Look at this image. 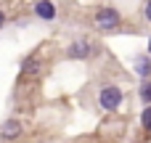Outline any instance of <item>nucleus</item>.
I'll return each instance as SVG.
<instances>
[{
    "mask_svg": "<svg viewBox=\"0 0 151 143\" xmlns=\"http://www.w3.org/2000/svg\"><path fill=\"white\" fill-rule=\"evenodd\" d=\"M98 101H101V106H104L106 111H114V109H119V103H122V90L114 88V85H109V88L101 90Z\"/></svg>",
    "mask_w": 151,
    "mask_h": 143,
    "instance_id": "f257e3e1",
    "label": "nucleus"
},
{
    "mask_svg": "<svg viewBox=\"0 0 151 143\" xmlns=\"http://www.w3.org/2000/svg\"><path fill=\"white\" fill-rule=\"evenodd\" d=\"M96 24H98L101 29H114V27L119 24V13L111 11V8H101V11L96 13Z\"/></svg>",
    "mask_w": 151,
    "mask_h": 143,
    "instance_id": "f03ea898",
    "label": "nucleus"
},
{
    "mask_svg": "<svg viewBox=\"0 0 151 143\" xmlns=\"http://www.w3.org/2000/svg\"><path fill=\"white\" fill-rule=\"evenodd\" d=\"M35 11H37L40 19H53V16H56V5H53L50 0H40V3L35 5Z\"/></svg>",
    "mask_w": 151,
    "mask_h": 143,
    "instance_id": "7ed1b4c3",
    "label": "nucleus"
},
{
    "mask_svg": "<svg viewBox=\"0 0 151 143\" xmlns=\"http://www.w3.org/2000/svg\"><path fill=\"white\" fill-rule=\"evenodd\" d=\"M88 53H90V45H88V42H74V45L69 48V56H72V58H85Z\"/></svg>",
    "mask_w": 151,
    "mask_h": 143,
    "instance_id": "20e7f679",
    "label": "nucleus"
},
{
    "mask_svg": "<svg viewBox=\"0 0 151 143\" xmlns=\"http://www.w3.org/2000/svg\"><path fill=\"white\" fill-rule=\"evenodd\" d=\"M133 66H135V72H138V74H143V77H149V74H151V64H149V58H146V56H141Z\"/></svg>",
    "mask_w": 151,
    "mask_h": 143,
    "instance_id": "39448f33",
    "label": "nucleus"
},
{
    "mask_svg": "<svg viewBox=\"0 0 151 143\" xmlns=\"http://www.w3.org/2000/svg\"><path fill=\"white\" fill-rule=\"evenodd\" d=\"M3 135H5V138H13V135H19V122H13V119H11V122L3 127Z\"/></svg>",
    "mask_w": 151,
    "mask_h": 143,
    "instance_id": "423d86ee",
    "label": "nucleus"
},
{
    "mask_svg": "<svg viewBox=\"0 0 151 143\" xmlns=\"http://www.w3.org/2000/svg\"><path fill=\"white\" fill-rule=\"evenodd\" d=\"M141 98H143L146 103H151V77L143 80V85H141Z\"/></svg>",
    "mask_w": 151,
    "mask_h": 143,
    "instance_id": "0eeeda50",
    "label": "nucleus"
},
{
    "mask_svg": "<svg viewBox=\"0 0 151 143\" xmlns=\"http://www.w3.org/2000/svg\"><path fill=\"white\" fill-rule=\"evenodd\" d=\"M141 122H143V130H146V133H151V106L141 114Z\"/></svg>",
    "mask_w": 151,
    "mask_h": 143,
    "instance_id": "6e6552de",
    "label": "nucleus"
},
{
    "mask_svg": "<svg viewBox=\"0 0 151 143\" xmlns=\"http://www.w3.org/2000/svg\"><path fill=\"white\" fill-rule=\"evenodd\" d=\"M146 19L151 21V0H149V5H146Z\"/></svg>",
    "mask_w": 151,
    "mask_h": 143,
    "instance_id": "1a4fd4ad",
    "label": "nucleus"
},
{
    "mask_svg": "<svg viewBox=\"0 0 151 143\" xmlns=\"http://www.w3.org/2000/svg\"><path fill=\"white\" fill-rule=\"evenodd\" d=\"M3 21H5V19H3V11H0V27H3Z\"/></svg>",
    "mask_w": 151,
    "mask_h": 143,
    "instance_id": "9d476101",
    "label": "nucleus"
},
{
    "mask_svg": "<svg viewBox=\"0 0 151 143\" xmlns=\"http://www.w3.org/2000/svg\"><path fill=\"white\" fill-rule=\"evenodd\" d=\"M149 48H151V42H149Z\"/></svg>",
    "mask_w": 151,
    "mask_h": 143,
    "instance_id": "9b49d317",
    "label": "nucleus"
}]
</instances>
